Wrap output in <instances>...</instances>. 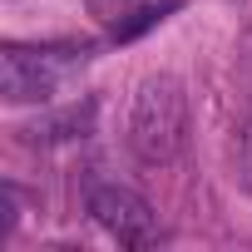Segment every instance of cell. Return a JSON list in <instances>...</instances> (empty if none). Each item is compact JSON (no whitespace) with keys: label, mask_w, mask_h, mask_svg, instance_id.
Instances as JSON below:
<instances>
[{"label":"cell","mask_w":252,"mask_h":252,"mask_svg":"<svg viewBox=\"0 0 252 252\" xmlns=\"http://www.w3.org/2000/svg\"><path fill=\"white\" fill-rule=\"evenodd\" d=\"M183 134H188V94L173 74H154L139 84L134 94V114H129V144L144 163H173L183 154Z\"/></svg>","instance_id":"6da1fadb"},{"label":"cell","mask_w":252,"mask_h":252,"mask_svg":"<svg viewBox=\"0 0 252 252\" xmlns=\"http://www.w3.org/2000/svg\"><path fill=\"white\" fill-rule=\"evenodd\" d=\"M89 45H5L0 50V99L5 104H40L50 99L74 64H84Z\"/></svg>","instance_id":"7a4b0ae2"},{"label":"cell","mask_w":252,"mask_h":252,"mask_svg":"<svg viewBox=\"0 0 252 252\" xmlns=\"http://www.w3.org/2000/svg\"><path fill=\"white\" fill-rule=\"evenodd\" d=\"M89 213H94V222H99L109 237H119L124 247H144V242L158 237V222H154L149 198L134 193V188H124V183H94V188H89Z\"/></svg>","instance_id":"3957f363"},{"label":"cell","mask_w":252,"mask_h":252,"mask_svg":"<svg viewBox=\"0 0 252 252\" xmlns=\"http://www.w3.org/2000/svg\"><path fill=\"white\" fill-rule=\"evenodd\" d=\"M25 134H30L35 144H64V139H84V134H94V99H79V104H69V109H60V114L35 119Z\"/></svg>","instance_id":"277c9868"},{"label":"cell","mask_w":252,"mask_h":252,"mask_svg":"<svg viewBox=\"0 0 252 252\" xmlns=\"http://www.w3.org/2000/svg\"><path fill=\"white\" fill-rule=\"evenodd\" d=\"M168 10H173V0H163V5H139L129 20H119V25H114V40H134V35H144V30L158 25Z\"/></svg>","instance_id":"5b68a950"},{"label":"cell","mask_w":252,"mask_h":252,"mask_svg":"<svg viewBox=\"0 0 252 252\" xmlns=\"http://www.w3.org/2000/svg\"><path fill=\"white\" fill-rule=\"evenodd\" d=\"M84 5H89V15H94L99 25H109V30H114L119 20H129V15L144 5V0H84Z\"/></svg>","instance_id":"8992f818"},{"label":"cell","mask_w":252,"mask_h":252,"mask_svg":"<svg viewBox=\"0 0 252 252\" xmlns=\"http://www.w3.org/2000/svg\"><path fill=\"white\" fill-rule=\"evenodd\" d=\"M15 213H20V193L5 183V188H0V242L15 232Z\"/></svg>","instance_id":"52a82bcc"},{"label":"cell","mask_w":252,"mask_h":252,"mask_svg":"<svg viewBox=\"0 0 252 252\" xmlns=\"http://www.w3.org/2000/svg\"><path fill=\"white\" fill-rule=\"evenodd\" d=\"M237 173H242V183L252 188V119L242 124V134H237Z\"/></svg>","instance_id":"ba28073f"}]
</instances>
